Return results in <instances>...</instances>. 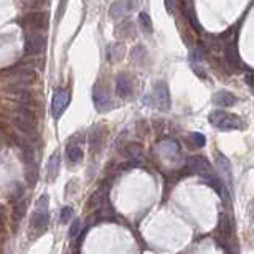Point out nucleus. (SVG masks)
I'll use <instances>...</instances> for the list:
<instances>
[{
	"mask_svg": "<svg viewBox=\"0 0 254 254\" xmlns=\"http://www.w3.org/2000/svg\"><path fill=\"white\" fill-rule=\"evenodd\" d=\"M126 155L127 157H132V159L135 160V157H139L140 155V145H137V144H131L129 147H126Z\"/></svg>",
	"mask_w": 254,
	"mask_h": 254,
	"instance_id": "b1692460",
	"label": "nucleus"
},
{
	"mask_svg": "<svg viewBox=\"0 0 254 254\" xmlns=\"http://www.w3.org/2000/svg\"><path fill=\"white\" fill-rule=\"evenodd\" d=\"M134 91V83L127 74H119L118 80H116V93L119 98H129Z\"/></svg>",
	"mask_w": 254,
	"mask_h": 254,
	"instance_id": "f8f14e48",
	"label": "nucleus"
},
{
	"mask_svg": "<svg viewBox=\"0 0 254 254\" xmlns=\"http://www.w3.org/2000/svg\"><path fill=\"white\" fill-rule=\"evenodd\" d=\"M22 25L28 32H41L48 27V15L45 12H32L22 18Z\"/></svg>",
	"mask_w": 254,
	"mask_h": 254,
	"instance_id": "39448f33",
	"label": "nucleus"
},
{
	"mask_svg": "<svg viewBox=\"0 0 254 254\" xmlns=\"http://www.w3.org/2000/svg\"><path fill=\"white\" fill-rule=\"evenodd\" d=\"M2 226H3V215L0 213V228H2Z\"/></svg>",
	"mask_w": 254,
	"mask_h": 254,
	"instance_id": "a878e982",
	"label": "nucleus"
},
{
	"mask_svg": "<svg viewBox=\"0 0 254 254\" xmlns=\"http://www.w3.org/2000/svg\"><path fill=\"white\" fill-rule=\"evenodd\" d=\"M66 157H68L69 164H78V162L83 159V149L76 144L68 145V149H66Z\"/></svg>",
	"mask_w": 254,
	"mask_h": 254,
	"instance_id": "dca6fc26",
	"label": "nucleus"
},
{
	"mask_svg": "<svg viewBox=\"0 0 254 254\" xmlns=\"http://www.w3.org/2000/svg\"><path fill=\"white\" fill-rule=\"evenodd\" d=\"M213 101L215 104H218V106L221 107H231L238 102V98L233 93H228V91H220V93H216L213 96Z\"/></svg>",
	"mask_w": 254,
	"mask_h": 254,
	"instance_id": "ddd939ff",
	"label": "nucleus"
},
{
	"mask_svg": "<svg viewBox=\"0 0 254 254\" xmlns=\"http://www.w3.org/2000/svg\"><path fill=\"white\" fill-rule=\"evenodd\" d=\"M73 215V208L71 206H65L63 211H61V223H68L69 218Z\"/></svg>",
	"mask_w": 254,
	"mask_h": 254,
	"instance_id": "393cba45",
	"label": "nucleus"
},
{
	"mask_svg": "<svg viewBox=\"0 0 254 254\" xmlns=\"http://www.w3.org/2000/svg\"><path fill=\"white\" fill-rule=\"evenodd\" d=\"M139 23L140 27H142L144 33H152V20L145 12H140L139 14Z\"/></svg>",
	"mask_w": 254,
	"mask_h": 254,
	"instance_id": "aec40b11",
	"label": "nucleus"
},
{
	"mask_svg": "<svg viewBox=\"0 0 254 254\" xmlns=\"http://www.w3.org/2000/svg\"><path fill=\"white\" fill-rule=\"evenodd\" d=\"M137 3H139L137 0H118V2L112 3V7L109 8V15L114 20H122L126 15L135 10Z\"/></svg>",
	"mask_w": 254,
	"mask_h": 254,
	"instance_id": "0eeeda50",
	"label": "nucleus"
},
{
	"mask_svg": "<svg viewBox=\"0 0 254 254\" xmlns=\"http://www.w3.org/2000/svg\"><path fill=\"white\" fill-rule=\"evenodd\" d=\"M147 101L155 106L160 111H167L170 107V93L165 83H157V86L153 87V93L149 96Z\"/></svg>",
	"mask_w": 254,
	"mask_h": 254,
	"instance_id": "20e7f679",
	"label": "nucleus"
},
{
	"mask_svg": "<svg viewBox=\"0 0 254 254\" xmlns=\"http://www.w3.org/2000/svg\"><path fill=\"white\" fill-rule=\"evenodd\" d=\"M14 124L17 126L18 131H22L23 134L27 135H36V129H35V124L33 120L30 119L27 111H23V114H17L14 118Z\"/></svg>",
	"mask_w": 254,
	"mask_h": 254,
	"instance_id": "9b49d317",
	"label": "nucleus"
},
{
	"mask_svg": "<svg viewBox=\"0 0 254 254\" xmlns=\"http://www.w3.org/2000/svg\"><path fill=\"white\" fill-rule=\"evenodd\" d=\"M48 195H43V197L38 198L36 202V206H35V211L32 215V228L36 231H43L45 228L48 226V220H50V215H48Z\"/></svg>",
	"mask_w": 254,
	"mask_h": 254,
	"instance_id": "f03ea898",
	"label": "nucleus"
},
{
	"mask_svg": "<svg viewBox=\"0 0 254 254\" xmlns=\"http://www.w3.org/2000/svg\"><path fill=\"white\" fill-rule=\"evenodd\" d=\"M226 60L231 66H238L239 65V58H238V50H236V38H233V41L226 43Z\"/></svg>",
	"mask_w": 254,
	"mask_h": 254,
	"instance_id": "2eb2a0df",
	"label": "nucleus"
},
{
	"mask_svg": "<svg viewBox=\"0 0 254 254\" xmlns=\"http://www.w3.org/2000/svg\"><path fill=\"white\" fill-rule=\"evenodd\" d=\"M25 213H27V202H20V203H17L15 205V210H14V216H15V220L18 221V220H22Z\"/></svg>",
	"mask_w": 254,
	"mask_h": 254,
	"instance_id": "412c9836",
	"label": "nucleus"
},
{
	"mask_svg": "<svg viewBox=\"0 0 254 254\" xmlns=\"http://www.w3.org/2000/svg\"><path fill=\"white\" fill-rule=\"evenodd\" d=\"M186 167L191 173H198L200 177L203 178V182L206 180V178H210L213 173V169H211L210 162H208L205 157H190L188 160H186Z\"/></svg>",
	"mask_w": 254,
	"mask_h": 254,
	"instance_id": "423d86ee",
	"label": "nucleus"
},
{
	"mask_svg": "<svg viewBox=\"0 0 254 254\" xmlns=\"http://www.w3.org/2000/svg\"><path fill=\"white\" fill-rule=\"evenodd\" d=\"M116 33H118V36H131L134 33V25H132V22L119 23L116 27Z\"/></svg>",
	"mask_w": 254,
	"mask_h": 254,
	"instance_id": "a211bd4d",
	"label": "nucleus"
},
{
	"mask_svg": "<svg viewBox=\"0 0 254 254\" xmlns=\"http://www.w3.org/2000/svg\"><path fill=\"white\" fill-rule=\"evenodd\" d=\"M60 162H61V157L60 153H53L48 160V178L50 180H55L58 177V172H60Z\"/></svg>",
	"mask_w": 254,
	"mask_h": 254,
	"instance_id": "4468645a",
	"label": "nucleus"
},
{
	"mask_svg": "<svg viewBox=\"0 0 254 254\" xmlns=\"http://www.w3.org/2000/svg\"><path fill=\"white\" fill-rule=\"evenodd\" d=\"M69 104V93L66 89H60L53 94V101H51V112L55 118H60L65 112V109Z\"/></svg>",
	"mask_w": 254,
	"mask_h": 254,
	"instance_id": "1a4fd4ad",
	"label": "nucleus"
},
{
	"mask_svg": "<svg viewBox=\"0 0 254 254\" xmlns=\"http://www.w3.org/2000/svg\"><path fill=\"white\" fill-rule=\"evenodd\" d=\"M231 231H233V228H231V220H230V216L221 215V216H220L218 233L223 236V238H226V239H228V238H230V236H231Z\"/></svg>",
	"mask_w": 254,
	"mask_h": 254,
	"instance_id": "f3484780",
	"label": "nucleus"
},
{
	"mask_svg": "<svg viewBox=\"0 0 254 254\" xmlns=\"http://www.w3.org/2000/svg\"><path fill=\"white\" fill-rule=\"evenodd\" d=\"M81 235V221L80 220H74L69 226V239H76Z\"/></svg>",
	"mask_w": 254,
	"mask_h": 254,
	"instance_id": "4be33fe9",
	"label": "nucleus"
},
{
	"mask_svg": "<svg viewBox=\"0 0 254 254\" xmlns=\"http://www.w3.org/2000/svg\"><path fill=\"white\" fill-rule=\"evenodd\" d=\"M215 165H216V169H218L220 175L223 177V182L230 186V191H231L233 190V170H231L230 160H228L221 152H215Z\"/></svg>",
	"mask_w": 254,
	"mask_h": 254,
	"instance_id": "6e6552de",
	"label": "nucleus"
},
{
	"mask_svg": "<svg viewBox=\"0 0 254 254\" xmlns=\"http://www.w3.org/2000/svg\"><path fill=\"white\" fill-rule=\"evenodd\" d=\"M190 140H191V144H193L195 147H203V145L206 144L205 135L198 134V132H193V134H190Z\"/></svg>",
	"mask_w": 254,
	"mask_h": 254,
	"instance_id": "5701e85b",
	"label": "nucleus"
},
{
	"mask_svg": "<svg viewBox=\"0 0 254 254\" xmlns=\"http://www.w3.org/2000/svg\"><path fill=\"white\" fill-rule=\"evenodd\" d=\"M93 99H94V107L99 112H104L111 107V99L109 94L106 93V89L101 85H96L93 89Z\"/></svg>",
	"mask_w": 254,
	"mask_h": 254,
	"instance_id": "9d476101",
	"label": "nucleus"
},
{
	"mask_svg": "<svg viewBox=\"0 0 254 254\" xmlns=\"http://www.w3.org/2000/svg\"><path fill=\"white\" fill-rule=\"evenodd\" d=\"M210 124L220 131H235V129H243L244 122L235 114H228L224 111H213L210 114Z\"/></svg>",
	"mask_w": 254,
	"mask_h": 254,
	"instance_id": "f257e3e1",
	"label": "nucleus"
},
{
	"mask_svg": "<svg viewBox=\"0 0 254 254\" xmlns=\"http://www.w3.org/2000/svg\"><path fill=\"white\" fill-rule=\"evenodd\" d=\"M124 56V45L122 43H116L112 45L109 50V58L112 61H119Z\"/></svg>",
	"mask_w": 254,
	"mask_h": 254,
	"instance_id": "6ab92c4d",
	"label": "nucleus"
},
{
	"mask_svg": "<svg viewBox=\"0 0 254 254\" xmlns=\"http://www.w3.org/2000/svg\"><path fill=\"white\" fill-rule=\"evenodd\" d=\"M47 48V35L43 32H28L25 36V53L30 56L40 55Z\"/></svg>",
	"mask_w": 254,
	"mask_h": 254,
	"instance_id": "7ed1b4c3",
	"label": "nucleus"
}]
</instances>
